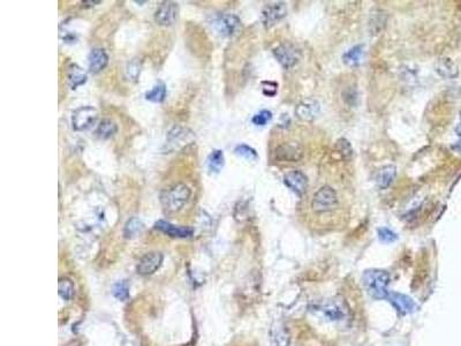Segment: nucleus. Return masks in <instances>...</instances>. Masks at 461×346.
<instances>
[{
  "label": "nucleus",
  "mask_w": 461,
  "mask_h": 346,
  "mask_svg": "<svg viewBox=\"0 0 461 346\" xmlns=\"http://www.w3.org/2000/svg\"><path fill=\"white\" fill-rule=\"evenodd\" d=\"M192 195L190 188L184 184H176L160 194V203L168 212H176L182 209Z\"/></svg>",
  "instance_id": "nucleus-1"
},
{
  "label": "nucleus",
  "mask_w": 461,
  "mask_h": 346,
  "mask_svg": "<svg viewBox=\"0 0 461 346\" xmlns=\"http://www.w3.org/2000/svg\"><path fill=\"white\" fill-rule=\"evenodd\" d=\"M364 282L369 294L376 299L388 298V285L390 283V274L383 270H368L364 274Z\"/></svg>",
  "instance_id": "nucleus-2"
},
{
  "label": "nucleus",
  "mask_w": 461,
  "mask_h": 346,
  "mask_svg": "<svg viewBox=\"0 0 461 346\" xmlns=\"http://www.w3.org/2000/svg\"><path fill=\"white\" fill-rule=\"evenodd\" d=\"M194 141V132H192L190 128H186V127H173V128L168 132V138H166L163 150L168 154L178 152V150L184 149V146H187L188 144H192Z\"/></svg>",
  "instance_id": "nucleus-3"
},
{
  "label": "nucleus",
  "mask_w": 461,
  "mask_h": 346,
  "mask_svg": "<svg viewBox=\"0 0 461 346\" xmlns=\"http://www.w3.org/2000/svg\"><path fill=\"white\" fill-rule=\"evenodd\" d=\"M338 204V196L334 188L324 186L314 195L312 206L316 212H326L334 209Z\"/></svg>",
  "instance_id": "nucleus-4"
},
{
  "label": "nucleus",
  "mask_w": 461,
  "mask_h": 346,
  "mask_svg": "<svg viewBox=\"0 0 461 346\" xmlns=\"http://www.w3.org/2000/svg\"><path fill=\"white\" fill-rule=\"evenodd\" d=\"M98 112L92 106H81L72 116V126L74 130L82 132L92 127L97 120Z\"/></svg>",
  "instance_id": "nucleus-5"
},
{
  "label": "nucleus",
  "mask_w": 461,
  "mask_h": 346,
  "mask_svg": "<svg viewBox=\"0 0 461 346\" xmlns=\"http://www.w3.org/2000/svg\"><path fill=\"white\" fill-rule=\"evenodd\" d=\"M214 28L222 36H233L241 28L240 18L234 14H222L214 18L212 22Z\"/></svg>",
  "instance_id": "nucleus-6"
},
{
  "label": "nucleus",
  "mask_w": 461,
  "mask_h": 346,
  "mask_svg": "<svg viewBox=\"0 0 461 346\" xmlns=\"http://www.w3.org/2000/svg\"><path fill=\"white\" fill-rule=\"evenodd\" d=\"M276 59L280 62V65L286 70L292 68L300 60V51L290 43L280 44L274 50Z\"/></svg>",
  "instance_id": "nucleus-7"
},
{
  "label": "nucleus",
  "mask_w": 461,
  "mask_h": 346,
  "mask_svg": "<svg viewBox=\"0 0 461 346\" xmlns=\"http://www.w3.org/2000/svg\"><path fill=\"white\" fill-rule=\"evenodd\" d=\"M179 16V6L174 2H165L154 13V21L160 26L168 27L174 24Z\"/></svg>",
  "instance_id": "nucleus-8"
},
{
  "label": "nucleus",
  "mask_w": 461,
  "mask_h": 346,
  "mask_svg": "<svg viewBox=\"0 0 461 346\" xmlns=\"http://www.w3.org/2000/svg\"><path fill=\"white\" fill-rule=\"evenodd\" d=\"M304 150L296 142H286L274 150V158L279 162H298L304 157Z\"/></svg>",
  "instance_id": "nucleus-9"
},
{
  "label": "nucleus",
  "mask_w": 461,
  "mask_h": 346,
  "mask_svg": "<svg viewBox=\"0 0 461 346\" xmlns=\"http://www.w3.org/2000/svg\"><path fill=\"white\" fill-rule=\"evenodd\" d=\"M287 15V7L285 2H272L263 8L262 12V21L263 24L266 28H270L272 26L277 24L279 21L282 20Z\"/></svg>",
  "instance_id": "nucleus-10"
},
{
  "label": "nucleus",
  "mask_w": 461,
  "mask_h": 346,
  "mask_svg": "<svg viewBox=\"0 0 461 346\" xmlns=\"http://www.w3.org/2000/svg\"><path fill=\"white\" fill-rule=\"evenodd\" d=\"M162 263H163V254L151 252L141 258L138 266V272L142 276H149L160 268Z\"/></svg>",
  "instance_id": "nucleus-11"
},
{
  "label": "nucleus",
  "mask_w": 461,
  "mask_h": 346,
  "mask_svg": "<svg viewBox=\"0 0 461 346\" xmlns=\"http://www.w3.org/2000/svg\"><path fill=\"white\" fill-rule=\"evenodd\" d=\"M320 111V106L318 102L312 98H307L301 100L300 103L298 104V106L296 108V114L298 119L302 120V122H309L316 119Z\"/></svg>",
  "instance_id": "nucleus-12"
},
{
  "label": "nucleus",
  "mask_w": 461,
  "mask_h": 346,
  "mask_svg": "<svg viewBox=\"0 0 461 346\" xmlns=\"http://www.w3.org/2000/svg\"><path fill=\"white\" fill-rule=\"evenodd\" d=\"M284 182L287 187L290 188V190L294 192V193H296L298 195H302L306 192V190H307L308 178L304 172L294 170L286 173L284 176Z\"/></svg>",
  "instance_id": "nucleus-13"
},
{
  "label": "nucleus",
  "mask_w": 461,
  "mask_h": 346,
  "mask_svg": "<svg viewBox=\"0 0 461 346\" xmlns=\"http://www.w3.org/2000/svg\"><path fill=\"white\" fill-rule=\"evenodd\" d=\"M154 228L165 233V234L172 236V238H190L194 234V228L188 226H178V225H173L166 220H158L154 224Z\"/></svg>",
  "instance_id": "nucleus-14"
},
{
  "label": "nucleus",
  "mask_w": 461,
  "mask_h": 346,
  "mask_svg": "<svg viewBox=\"0 0 461 346\" xmlns=\"http://www.w3.org/2000/svg\"><path fill=\"white\" fill-rule=\"evenodd\" d=\"M89 62V72L92 74H97L103 70L108 64V56L105 52L104 48H95L90 51L88 56Z\"/></svg>",
  "instance_id": "nucleus-15"
},
{
  "label": "nucleus",
  "mask_w": 461,
  "mask_h": 346,
  "mask_svg": "<svg viewBox=\"0 0 461 346\" xmlns=\"http://www.w3.org/2000/svg\"><path fill=\"white\" fill-rule=\"evenodd\" d=\"M388 302L394 304L396 310L402 314L412 313V312L415 310V304L413 300H412L410 296L402 294V293L388 292Z\"/></svg>",
  "instance_id": "nucleus-16"
},
{
  "label": "nucleus",
  "mask_w": 461,
  "mask_h": 346,
  "mask_svg": "<svg viewBox=\"0 0 461 346\" xmlns=\"http://www.w3.org/2000/svg\"><path fill=\"white\" fill-rule=\"evenodd\" d=\"M86 78H88V76H86V72L80 66L76 65V64H72V65L68 67L67 80L68 84H70L72 89H76L78 86L84 84L86 82Z\"/></svg>",
  "instance_id": "nucleus-17"
},
{
  "label": "nucleus",
  "mask_w": 461,
  "mask_h": 346,
  "mask_svg": "<svg viewBox=\"0 0 461 346\" xmlns=\"http://www.w3.org/2000/svg\"><path fill=\"white\" fill-rule=\"evenodd\" d=\"M396 174V168L394 165H386L380 168L376 174V184L382 190H385L394 182Z\"/></svg>",
  "instance_id": "nucleus-18"
},
{
  "label": "nucleus",
  "mask_w": 461,
  "mask_h": 346,
  "mask_svg": "<svg viewBox=\"0 0 461 346\" xmlns=\"http://www.w3.org/2000/svg\"><path fill=\"white\" fill-rule=\"evenodd\" d=\"M116 132H118V126L113 120L103 119L97 127L96 134L102 140H108V138H112Z\"/></svg>",
  "instance_id": "nucleus-19"
},
{
  "label": "nucleus",
  "mask_w": 461,
  "mask_h": 346,
  "mask_svg": "<svg viewBox=\"0 0 461 346\" xmlns=\"http://www.w3.org/2000/svg\"><path fill=\"white\" fill-rule=\"evenodd\" d=\"M143 230H144V224L142 223V220L136 217H133L127 222L126 225H124V236H126L127 239H133L141 234Z\"/></svg>",
  "instance_id": "nucleus-20"
},
{
  "label": "nucleus",
  "mask_w": 461,
  "mask_h": 346,
  "mask_svg": "<svg viewBox=\"0 0 461 346\" xmlns=\"http://www.w3.org/2000/svg\"><path fill=\"white\" fill-rule=\"evenodd\" d=\"M362 56H364V48L361 45H356L352 48H350L346 54L342 56V62L348 66H358L362 62Z\"/></svg>",
  "instance_id": "nucleus-21"
},
{
  "label": "nucleus",
  "mask_w": 461,
  "mask_h": 346,
  "mask_svg": "<svg viewBox=\"0 0 461 346\" xmlns=\"http://www.w3.org/2000/svg\"><path fill=\"white\" fill-rule=\"evenodd\" d=\"M225 158L222 150H214L208 157V168L212 173H219L224 168Z\"/></svg>",
  "instance_id": "nucleus-22"
},
{
  "label": "nucleus",
  "mask_w": 461,
  "mask_h": 346,
  "mask_svg": "<svg viewBox=\"0 0 461 346\" xmlns=\"http://www.w3.org/2000/svg\"><path fill=\"white\" fill-rule=\"evenodd\" d=\"M166 97V86L163 82H158L146 94V100L152 103H162Z\"/></svg>",
  "instance_id": "nucleus-23"
},
{
  "label": "nucleus",
  "mask_w": 461,
  "mask_h": 346,
  "mask_svg": "<svg viewBox=\"0 0 461 346\" xmlns=\"http://www.w3.org/2000/svg\"><path fill=\"white\" fill-rule=\"evenodd\" d=\"M142 68V62L138 58L132 59L130 62L127 64L126 67V76L128 80L136 82L140 78V73H141Z\"/></svg>",
  "instance_id": "nucleus-24"
},
{
  "label": "nucleus",
  "mask_w": 461,
  "mask_h": 346,
  "mask_svg": "<svg viewBox=\"0 0 461 346\" xmlns=\"http://www.w3.org/2000/svg\"><path fill=\"white\" fill-rule=\"evenodd\" d=\"M272 340H274V346H288L290 336L286 329L282 326L274 328L272 330Z\"/></svg>",
  "instance_id": "nucleus-25"
},
{
  "label": "nucleus",
  "mask_w": 461,
  "mask_h": 346,
  "mask_svg": "<svg viewBox=\"0 0 461 346\" xmlns=\"http://www.w3.org/2000/svg\"><path fill=\"white\" fill-rule=\"evenodd\" d=\"M437 72L440 73L442 76L445 78H453L456 75V68L450 59H443L440 60V64L437 66Z\"/></svg>",
  "instance_id": "nucleus-26"
},
{
  "label": "nucleus",
  "mask_w": 461,
  "mask_h": 346,
  "mask_svg": "<svg viewBox=\"0 0 461 346\" xmlns=\"http://www.w3.org/2000/svg\"><path fill=\"white\" fill-rule=\"evenodd\" d=\"M322 312L324 316L330 320H340L344 316V312L342 310V307L334 302L324 304L322 307Z\"/></svg>",
  "instance_id": "nucleus-27"
},
{
  "label": "nucleus",
  "mask_w": 461,
  "mask_h": 346,
  "mask_svg": "<svg viewBox=\"0 0 461 346\" xmlns=\"http://www.w3.org/2000/svg\"><path fill=\"white\" fill-rule=\"evenodd\" d=\"M59 294L64 300H70L74 296V285L67 278L59 280Z\"/></svg>",
  "instance_id": "nucleus-28"
},
{
  "label": "nucleus",
  "mask_w": 461,
  "mask_h": 346,
  "mask_svg": "<svg viewBox=\"0 0 461 346\" xmlns=\"http://www.w3.org/2000/svg\"><path fill=\"white\" fill-rule=\"evenodd\" d=\"M113 296L116 299L122 300V302H124V300L130 298V286H128L126 280H122L114 285V288H113Z\"/></svg>",
  "instance_id": "nucleus-29"
},
{
  "label": "nucleus",
  "mask_w": 461,
  "mask_h": 346,
  "mask_svg": "<svg viewBox=\"0 0 461 346\" xmlns=\"http://www.w3.org/2000/svg\"><path fill=\"white\" fill-rule=\"evenodd\" d=\"M234 152H236L238 156L244 157V158L248 160H255L258 158V152H256V150L247 144L236 146V149H234Z\"/></svg>",
  "instance_id": "nucleus-30"
},
{
  "label": "nucleus",
  "mask_w": 461,
  "mask_h": 346,
  "mask_svg": "<svg viewBox=\"0 0 461 346\" xmlns=\"http://www.w3.org/2000/svg\"><path fill=\"white\" fill-rule=\"evenodd\" d=\"M336 149H337V152L345 160H350V157L353 156L352 146H350V144L346 140V138H339V140L337 141V144H336Z\"/></svg>",
  "instance_id": "nucleus-31"
},
{
  "label": "nucleus",
  "mask_w": 461,
  "mask_h": 346,
  "mask_svg": "<svg viewBox=\"0 0 461 346\" xmlns=\"http://www.w3.org/2000/svg\"><path fill=\"white\" fill-rule=\"evenodd\" d=\"M271 119H272L271 112L268 110H262L260 112H258V114H256L254 116H252V122L256 126H266Z\"/></svg>",
  "instance_id": "nucleus-32"
},
{
  "label": "nucleus",
  "mask_w": 461,
  "mask_h": 346,
  "mask_svg": "<svg viewBox=\"0 0 461 346\" xmlns=\"http://www.w3.org/2000/svg\"><path fill=\"white\" fill-rule=\"evenodd\" d=\"M378 236H380V242H385V244H392L398 239V236H396L394 231H391L390 228H380Z\"/></svg>",
  "instance_id": "nucleus-33"
},
{
  "label": "nucleus",
  "mask_w": 461,
  "mask_h": 346,
  "mask_svg": "<svg viewBox=\"0 0 461 346\" xmlns=\"http://www.w3.org/2000/svg\"><path fill=\"white\" fill-rule=\"evenodd\" d=\"M102 2H100V0H98V2H83L82 4L84 6H95V5H98V4H100Z\"/></svg>",
  "instance_id": "nucleus-34"
}]
</instances>
